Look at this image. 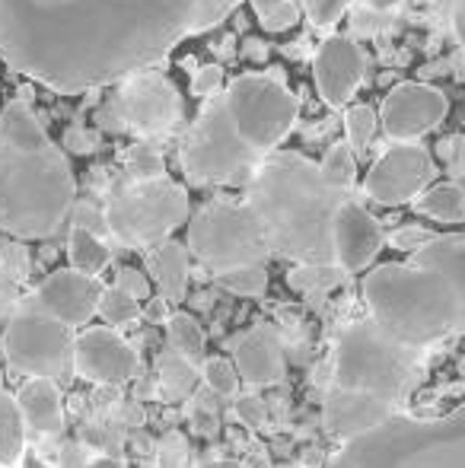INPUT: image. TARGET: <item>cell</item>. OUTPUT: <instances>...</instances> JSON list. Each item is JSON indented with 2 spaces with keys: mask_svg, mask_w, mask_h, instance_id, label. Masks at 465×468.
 <instances>
[{
  "mask_svg": "<svg viewBox=\"0 0 465 468\" xmlns=\"http://www.w3.org/2000/svg\"><path fill=\"white\" fill-rule=\"evenodd\" d=\"M242 0H0V61L58 93L124 83Z\"/></svg>",
  "mask_w": 465,
  "mask_h": 468,
  "instance_id": "obj_1",
  "label": "cell"
},
{
  "mask_svg": "<svg viewBox=\"0 0 465 468\" xmlns=\"http://www.w3.org/2000/svg\"><path fill=\"white\" fill-rule=\"evenodd\" d=\"M300 115V99L280 77L242 74L217 96L182 141V169L192 186H239L287 141Z\"/></svg>",
  "mask_w": 465,
  "mask_h": 468,
  "instance_id": "obj_2",
  "label": "cell"
},
{
  "mask_svg": "<svg viewBox=\"0 0 465 468\" xmlns=\"http://www.w3.org/2000/svg\"><path fill=\"white\" fill-rule=\"evenodd\" d=\"M77 182L68 156L45 134L26 99L0 112V229L19 239H45L74 210Z\"/></svg>",
  "mask_w": 465,
  "mask_h": 468,
  "instance_id": "obj_3",
  "label": "cell"
},
{
  "mask_svg": "<svg viewBox=\"0 0 465 468\" xmlns=\"http://www.w3.org/2000/svg\"><path fill=\"white\" fill-rule=\"evenodd\" d=\"M348 191L329 186L319 163L274 150L248 179L246 204L259 217L271 255L297 265H335L332 223Z\"/></svg>",
  "mask_w": 465,
  "mask_h": 468,
  "instance_id": "obj_4",
  "label": "cell"
},
{
  "mask_svg": "<svg viewBox=\"0 0 465 468\" xmlns=\"http://www.w3.org/2000/svg\"><path fill=\"white\" fill-rule=\"evenodd\" d=\"M370 319L411 351L465 332V303L453 281L424 261H392L364 278Z\"/></svg>",
  "mask_w": 465,
  "mask_h": 468,
  "instance_id": "obj_5",
  "label": "cell"
},
{
  "mask_svg": "<svg viewBox=\"0 0 465 468\" xmlns=\"http://www.w3.org/2000/svg\"><path fill=\"white\" fill-rule=\"evenodd\" d=\"M335 468H465V405L443 418H392L354 440Z\"/></svg>",
  "mask_w": 465,
  "mask_h": 468,
  "instance_id": "obj_6",
  "label": "cell"
},
{
  "mask_svg": "<svg viewBox=\"0 0 465 468\" xmlns=\"http://www.w3.org/2000/svg\"><path fill=\"white\" fill-rule=\"evenodd\" d=\"M421 351L386 335L373 319H360L342 332L332 357V386L366 392L396 408L415 382Z\"/></svg>",
  "mask_w": 465,
  "mask_h": 468,
  "instance_id": "obj_7",
  "label": "cell"
},
{
  "mask_svg": "<svg viewBox=\"0 0 465 468\" xmlns=\"http://www.w3.org/2000/svg\"><path fill=\"white\" fill-rule=\"evenodd\" d=\"M188 252L211 274L265 265L271 246L246 201H207L188 220Z\"/></svg>",
  "mask_w": 465,
  "mask_h": 468,
  "instance_id": "obj_8",
  "label": "cell"
},
{
  "mask_svg": "<svg viewBox=\"0 0 465 468\" xmlns=\"http://www.w3.org/2000/svg\"><path fill=\"white\" fill-rule=\"evenodd\" d=\"M188 220V191L173 179L131 182L106 204L109 233L134 249H156Z\"/></svg>",
  "mask_w": 465,
  "mask_h": 468,
  "instance_id": "obj_9",
  "label": "cell"
},
{
  "mask_svg": "<svg viewBox=\"0 0 465 468\" xmlns=\"http://www.w3.org/2000/svg\"><path fill=\"white\" fill-rule=\"evenodd\" d=\"M74 335L48 313H19L4 332V351L29 379H58L74 364Z\"/></svg>",
  "mask_w": 465,
  "mask_h": 468,
  "instance_id": "obj_10",
  "label": "cell"
},
{
  "mask_svg": "<svg viewBox=\"0 0 465 468\" xmlns=\"http://www.w3.org/2000/svg\"><path fill=\"white\" fill-rule=\"evenodd\" d=\"M434 176L437 166L421 144H392L370 166L364 179V191L370 201L398 207V204L417 201L430 188Z\"/></svg>",
  "mask_w": 465,
  "mask_h": 468,
  "instance_id": "obj_11",
  "label": "cell"
},
{
  "mask_svg": "<svg viewBox=\"0 0 465 468\" xmlns=\"http://www.w3.org/2000/svg\"><path fill=\"white\" fill-rule=\"evenodd\" d=\"M449 99L437 87L428 83H398L389 90V96L383 99L379 109V124L389 134V141L396 144H417V137H424L428 131H434L437 124L447 118Z\"/></svg>",
  "mask_w": 465,
  "mask_h": 468,
  "instance_id": "obj_12",
  "label": "cell"
},
{
  "mask_svg": "<svg viewBox=\"0 0 465 468\" xmlns=\"http://www.w3.org/2000/svg\"><path fill=\"white\" fill-rule=\"evenodd\" d=\"M118 112L134 134L156 137L175 128L182 109L173 83L156 70H143V74L124 80L122 93H118Z\"/></svg>",
  "mask_w": 465,
  "mask_h": 468,
  "instance_id": "obj_13",
  "label": "cell"
},
{
  "mask_svg": "<svg viewBox=\"0 0 465 468\" xmlns=\"http://www.w3.org/2000/svg\"><path fill=\"white\" fill-rule=\"evenodd\" d=\"M137 351L115 328H87L74 341V370L90 382L124 386L137 376Z\"/></svg>",
  "mask_w": 465,
  "mask_h": 468,
  "instance_id": "obj_14",
  "label": "cell"
},
{
  "mask_svg": "<svg viewBox=\"0 0 465 468\" xmlns=\"http://www.w3.org/2000/svg\"><path fill=\"white\" fill-rule=\"evenodd\" d=\"M364 74L366 58L354 38L332 36L319 45L316 61H312V77H316V90L325 105L344 109L364 83Z\"/></svg>",
  "mask_w": 465,
  "mask_h": 468,
  "instance_id": "obj_15",
  "label": "cell"
},
{
  "mask_svg": "<svg viewBox=\"0 0 465 468\" xmlns=\"http://www.w3.org/2000/svg\"><path fill=\"white\" fill-rule=\"evenodd\" d=\"M102 283L100 278H87V274L74 271V268H61V271L48 274L38 283V309L58 319L61 325L77 328L87 325L96 313H100L102 300Z\"/></svg>",
  "mask_w": 465,
  "mask_h": 468,
  "instance_id": "obj_16",
  "label": "cell"
},
{
  "mask_svg": "<svg viewBox=\"0 0 465 468\" xmlns=\"http://www.w3.org/2000/svg\"><path fill=\"white\" fill-rule=\"evenodd\" d=\"M386 236L373 214L360 201H348L338 207L335 223H332V249H335V265L344 274L364 271L383 249Z\"/></svg>",
  "mask_w": 465,
  "mask_h": 468,
  "instance_id": "obj_17",
  "label": "cell"
},
{
  "mask_svg": "<svg viewBox=\"0 0 465 468\" xmlns=\"http://www.w3.org/2000/svg\"><path fill=\"white\" fill-rule=\"evenodd\" d=\"M392 418H396V408L373 399L366 392H351V388H338V386H332L325 392V405H322L325 431L332 437L344 440V443H354V440L379 431Z\"/></svg>",
  "mask_w": 465,
  "mask_h": 468,
  "instance_id": "obj_18",
  "label": "cell"
},
{
  "mask_svg": "<svg viewBox=\"0 0 465 468\" xmlns=\"http://www.w3.org/2000/svg\"><path fill=\"white\" fill-rule=\"evenodd\" d=\"M233 367L248 386H274L284 379V351L268 325H255L233 338Z\"/></svg>",
  "mask_w": 465,
  "mask_h": 468,
  "instance_id": "obj_19",
  "label": "cell"
},
{
  "mask_svg": "<svg viewBox=\"0 0 465 468\" xmlns=\"http://www.w3.org/2000/svg\"><path fill=\"white\" fill-rule=\"evenodd\" d=\"M16 401H19V408H23L26 427H32L36 433H61L64 405H61V392H58L55 379L23 382Z\"/></svg>",
  "mask_w": 465,
  "mask_h": 468,
  "instance_id": "obj_20",
  "label": "cell"
},
{
  "mask_svg": "<svg viewBox=\"0 0 465 468\" xmlns=\"http://www.w3.org/2000/svg\"><path fill=\"white\" fill-rule=\"evenodd\" d=\"M147 268L153 274V283L166 303H182L188 293V249L179 242H163L150 249Z\"/></svg>",
  "mask_w": 465,
  "mask_h": 468,
  "instance_id": "obj_21",
  "label": "cell"
},
{
  "mask_svg": "<svg viewBox=\"0 0 465 468\" xmlns=\"http://www.w3.org/2000/svg\"><path fill=\"white\" fill-rule=\"evenodd\" d=\"M411 259L424 261V265H430V268H437V271L447 274V278L453 281V287L460 290V296L465 303V239L462 236H437V239H430L424 249H417Z\"/></svg>",
  "mask_w": 465,
  "mask_h": 468,
  "instance_id": "obj_22",
  "label": "cell"
},
{
  "mask_svg": "<svg viewBox=\"0 0 465 468\" xmlns=\"http://www.w3.org/2000/svg\"><path fill=\"white\" fill-rule=\"evenodd\" d=\"M26 446V418L16 395L0 392V468H10L23 459Z\"/></svg>",
  "mask_w": 465,
  "mask_h": 468,
  "instance_id": "obj_23",
  "label": "cell"
},
{
  "mask_svg": "<svg viewBox=\"0 0 465 468\" xmlns=\"http://www.w3.org/2000/svg\"><path fill=\"white\" fill-rule=\"evenodd\" d=\"M156 376H160V388L169 401H185L198 386V367L173 347L156 357Z\"/></svg>",
  "mask_w": 465,
  "mask_h": 468,
  "instance_id": "obj_24",
  "label": "cell"
},
{
  "mask_svg": "<svg viewBox=\"0 0 465 468\" xmlns=\"http://www.w3.org/2000/svg\"><path fill=\"white\" fill-rule=\"evenodd\" d=\"M415 210L440 223H462L465 220V188H460L456 182L430 186L415 201Z\"/></svg>",
  "mask_w": 465,
  "mask_h": 468,
  "instance_id": "obj_25",
  "label": "cell"
},
{
  "mask_svg": "<svg viewBox=\"0 0 465 468\" xmlns=\"http://www.w3.org/2000/svg\"><path fill=\"white\" fill-rule=\"evenodd\" d=\"M68 259L70 268L87 278H100L106 271V265L112 261V252L109 246L100 239V236L87 233V229H70V239H68Z\"/></svg>",
  "mask_w": 465,
  "mask_h": 468,
  "instance_id": "obj_26",
  "label": "cell"
},
{
  "mask_svg": "<svg viewBox=\"0 0 465 468\" xmlns=\"http://www.w3.org/2000/svg\"><path fill=\"white\" fill-rule=\"evenodd\" d=\"M166 328H169V345H173V351H179L182 357H188L192 364L201 360V354H205V347H207V335H205V328L198 325L195 315L173 313Z\"/></svg>",
  "mask_w": 465,
  "mask_h": 468,
  "instance_id": "obj_27",
  "label": "cell"
},
{
  "mask_svg": "<svg viewBox=\"0 0 465 468\" xmlns=\"http://www.w3.org/2000/svg\"><path fill=\"white\" fill-rule=\"evenodd\" d=\"M342 281H344V271L338 265H297L287 274V283H291L297 293H306V296L329 293V290H335Z\"/></svg>",
  "mask_w": 465,
  "mask_h": 468,
  "instance_id": "obj_28",
  "label": "cell"
},
{
  "mask_svg": "<svg viewBox=\"0 0 465 468\" xmlns=\"http://www.w3.org/2000/svg\"><path fill=\"white\" fill-rule=\"evenodd\" d=\"M319 169H322V176L329 179L332 188L351 191L354 179H357V160H354V150L348 147V141L332 144L329 154H325L322 163H319Z\"/></svg>",
  "mask_w": 465,
  "mask_h": 468,
  "instance_id": "obj_29",
  "label": "cell"
},
{
  "mask_svg": "<svg viewBox=\"0 0 465 468\" xmlns=\"http://www.w3.org/2000/svg\"><path fill=\"white\" fill-rule=\"evenodd\" d=\"M268 32H287L300 23V6L293 0H248Z\"/></svg>",
  "mask_w": 465,
  "mask_h": 468,
  "instance_id": "obj_30",
  "label": "cell"
},
{
  "mask_svg": "<svg viewBox=\"0 0 465 468\" xmlns=\"http://www.w3.org/2000/svg\"><path fill=\"white\" fill-rule=\"evenodd\" d=\"M220 287L233 296H265L268 293V271L265 265H252V268H239V271H227L217 278Z\"/></svg>",
  "mask_w": 465,
  "mask_h": 468,
  "instance_id": "obj_31",
  "label": "cell"
},
{
  "mask_svg": "<svg viewBox=\"0 0 465 468\" xmlns=\"http://www.w3.org/2000/svg\"><path fill=\"white\" fill-rule=\"evenodd\" d=\"M100 315L109 322V325H128L141 315V303L134 300L131 293H124L122 287H106L100 300Z\"/></svg>",
  "mask_w": 465,
  "mask_h": 468,
  "instance_id": "obj_32",
  "label": "cell"
},
{
  "mask_svg": "<svg viewBox=\"0 0 465 468\" xmlns=\"http://www.w3.org/2000/svg\"><path fill=\"white\" fill-rule=\"evenodd\" d=\"M376 112L370 109V105H351L348 112H344V131H348V147L351 150H366V144L373 141V134H376Z\"/></svg>",
  "mask_w": 465,
  "mask_h": 468,
  "instance_id": "obj_33",
  "label": "cell"
},
{
  "mask_svg": "<svg viewBox=\"0 0 465 468\" xmlns=\"http://www.w3.org/2000/svg\"><path fill=\"white\" fill-rule=\"evenodd\" d=\"M128 169L131 176H134V182H150V179H163V156L156 147H150V144H137V147H131L128 154Z\"/></svg>",
  "mask_w": 465,
  "mask_h": 468,
  "instance_id": "obj_34",
  "label": "cell"
},
{
  "mask_svg": "<svg viewBox=\"0 0 465 468\" xmlns=\"http://www.w3.org/2000/svg\"><path fill=\"white\" fill-rule=\"evenodd\" d=\"M205 382L220 395H233L239 388V373H236L233 360L227 357H211L205 360Z\"/></svg>",
  "mask_w": 465,
  "mask_h": 468,
  "instance_id": "obj_35",
  "label": "cell"
},
{
  "mask_svg": "<svg viewBox=\"0 0 465 468\" xmlns=\"http://www.w3.org/2000/svg\"><path fill=\"white\" fill-rule=\"evenodd\" d=\"M351 0H303V13L316 29H329L348 13Z\"/></svg>",
  "mask_w": 465,
  "mask_h": 468,
  "instance_id": "obj_36",
  "label": "cell"
},
{
  "mask_svg": "<svg viewBox=\"0 0 465 468\" xmlns=\"http://www.w3.org/2000/svg\"><path fill=\"white\" fill-rule=\"evenodd\" d=\"M188 443L182 433H166L156 446V468H185Z\"/></svg>",
  "mask_w": 465,
  "mask_h": 468,
  "instance_id": "obj_37",
  "label": "cell"
},
{
  "mask_svg": "<svg viewBox=\"0 0 465 468\" xmlns=\"http://www.w3.org/2000/svg\"><path fill=\"white\" fill-rule=\"evenodd\" d=\"M26 271H29V259H26L23 246H4L0 252V281H26Z\"/></svg>",
  "mask_w": 465,
  "mask_h": 468,
  "instance_id": "obj_38",
  "label": "cell"
},
{
  "mask_svg": "<svg viewBox=\"0 0 465 468\" xmlns=\"http://www.w3.org/2000/svg\"><path fill=\"white\" fill-rule=\"evenodd\" d=\"M70 217H74V229H87V233H93V236H100L109 229L106 210L93 207V204H87V201H77L74 210H70Z\"/></svg>",
  "mask_w": 465,
  "mask_h": 468,
  "instance_id": "obj_39",
  "label": "cell"
},
{
  "mask_svg": "<svg viewBox=\"0 0 465 468\" xmlns=\"http://www.w3.org/2000/svg\"><path fill=\"white\" fill-rule=\"evenodd\" d=\"M430 239H437L430 229H424V227H398L396 233L389 236V246L392 249H398V252H411L415 255L417 249H424Z\"/></svg>",
  "mask_w": 465,
  "mask_h": 468,
  "instance_id": "obj_40",
  "label": "cell"
},
{
  "mask_svg": "<svg viewBox=\"0 0 465 468\" xmlns=\"http://www.w3.org/2000/svg\"><path fill=\"white\" fill-rule=\"evenodd\" d=\"M236 414L246 427H265L268 420V405L261 401V395H239L236 399Z\"/></svg>",
  "mask_w": 465,
  "mask_h": 468,
  "instance_id": "obj_41",
  "label": "cell"
},
{
  "mask_svg": "<svg viewBox=\"0 0 465 468\" xmlns=\"http://www.w3.org/2000/svg\"><path fill=\"white\" fill-rule=\"evenodd\" d=\"M220 90H224V70H220L217 64H207V68H201L198 74H195L192 93L198 99H211V96H217Z\"/></svg>",
  "mask_w": 465,
  "mask_h": 468,
  "instance_id": "obj_42",
  "label": "cell"
},
{
  "mask_svg": "<svg viewBox=\"0 0 465 468\" xmlns=\"http://www.w3.org/2000/svg\"><path fill=\"white\" fill-rule=\"evenodd\" d=\"M115 287H122L124 293H131L137 303L150 300V281L143 278L137 268H118V271H115Z\"/></svg>",
  "mask_w": 465,
  "mask_h": 468,
  "instance_id": "obj_43",
  "label": "cell"
},
{
  "mask_svg": "<svg viewBox=\"0 0 465 468\" xmlns=\"http://www.w3.org/2000/svg\"><path fill=\"white\" fill-rule=\"evenodd\" d=\"M192 424L198 433H205V437H217L220 424H217V414L207 411V408H195L192 411Z\"/></svg>",
  "mask_w": 465,
  "mask_h": 468,
  "instance_id": "obj_44",
  "label": "cell"
},
{
  "mask_svg": "<svg viewBox=\"0 0 465 468\" xmlns=\"http://www.w3.org/2000/svg\"><path fill=\"white\" fill-rule=\"evenodd\" d=\"M449 13H453V32L465 51V0H449Z\"/></svg>",
  "mask_w": 465,
  "mask_h": 468,
  "instance_id": "obj_45",
  "label": "cell"
},
{
  "mask_svg": "<svg viewBox=\"0 0 465 468\" xmlns=\"http://www.w3.org/2000/svg\"><path fill=\"white\" fill-rule=\"evenodd\" d=\"M68 144H70V150H77V154H90V150H96V137L83 134L80 128L68 131Z\"/></svg>",
  "mask_w": 465,
  "mask_h": 468,
  "instance_id": "obj_46",
  "label": "cell"
},
{
  "mask_svg": "<svg viewBox=\"0 0 465 468\" xmlns=\"http://www.w3.org/2000/svg\"><path fill=\"white\" fill-rule=\"evenodd\" d=\"M147 315H150V319H153V322H163V319L169 322V315H166V300H163V296H156V300H150V303H147Z\"/></svg>",
  "mask_w": 465,
  "mask_h": 468,
  "instance_id": "obj_47",
  "label": "cell"
},
{
  "mask_svg": "<svg viewBox=\"0 0 465 468\" xmlns=\"http://www.w3.org/2000/svg\"><path fill=\"white\" fill-rule=\"evenodd\" d=\"M19 468H51L48 463H45L42 456H38L36 450H26L23 459H19Z\"/></svg>",
  "mask_w": 465,
  "mask_h": 468,
  "instance_id": "obj_48",
  "label": "cell"
},
{
  "mask_svg": "<svg viewBox=\"0 0 465 468\" xmlns=\"http://www.w3.org/2000/svg\"><path fill=\"white\" fill-rule=\"evenodd\" d=\"M360 4H364L366 10H373V13H386V10H392V6L405 4V0H360Z\"/></svg>",
  "mask_w": 465,
  "mask_h": 468,
  "instance_id": "obj_49",
  "label": "cell"
},
{
  "mask_svg": "<svg viewBox=\"0 0 465 468\" xmlns=\"http://www.w3.org/2000/svg\"><path fill=\"white\" fill-rule=\"evenodd\" d=\"M87 468H124V465L118 463V459H112V456H100V459H93Z\"/></svg>",
  "mask_w": 465,
  "mask_h": 468,
  "instance_id": "obj_50",
  "label": "cell"
},
{
  "mask_svg": "<svg viewBox=\"0 0 465 468\" xmlns=\"http://www.w3.org/2000/svg\"><path fill=\"white\" fill-rule=\"evenodd\" d=\"M201 468H242L239 463H230V459H217V463H205Z\"/></svg>",
  "mask_w": 465,
  "mask_h": 468,
  "instance_id": "obj_51",
  "label": "cell"
},
{
  "mask_svg": "<svg viewBox=\"0 0 465 468\" xmlns=\"http://www.w3.org/2000/svg\"><path fill=\"white\" fill-rule=\"evenodd\" d=\"M124 411H128V420H131V424H141V411H137V408H124Z\"/></svg>",
  "mask_w": 465,
  "mask_h": 468,
  "instance_id": "obj_52",
  "label": "cell"
},
{
  "mask_svg": "<svg viewBox=\"0 0 465 468\" xmlns=\"http://www.w3.org/2000/svg\"><path fill=\"white\" fill-rule=\"evenodd\" d=\"M280 468H297V465H280Z\"/></svg>",
  "mask_w": 465,
  "mask_h": 468,
  "instance_id": "obj_53",
  "label": "cell"
}]
</instances>
